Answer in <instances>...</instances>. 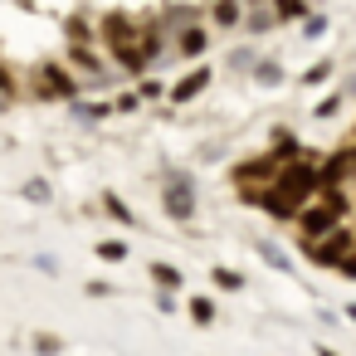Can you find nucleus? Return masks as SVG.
Listing matches in <instances>:
<instances>
[{"mask_svg": "<svg viewBox=\"0 0 356 356\" xmlns=\"http://www.w3.org/2000/svg\"><path fill=\"white\" fill-rule=\"evenodd\" d=\"M113 108H118V113H132V108H137V93H122V98H118Z\"/></svg>", "mask_w": 356, "mask_h": 356, "instance_id": "32", "label": "nucleus"}, {"mask_svg": "<svg viewBox=\"0 0 356 356\" xmlns=\"http://www.w3.org/2000/svg\"><path fill=\"white\" fill-rule=\"evenodd\" d=\"M298 152H302V147H298V137H293L288 127H278V132L268 137V152H264V156H268V161H278V166H288V161H298Z\"/></svg>", "mask_w": 356, "mask_h": 356, "instance_id": "13", "label": "nucleus"}, {"mask_svg": "<svg viewBox=\"0 0 356 356\" xmlns=\"http://www.w3.org/2000/svg\"><path fill=\"white\" fill-rule=\"evenodd\" d=\"M191 317H195L200 327H210V322H215V302H210V298H191Z\"/></svg>", "mask_w": 356, "mask_h": 356, "instance_id": "23", "label": "nucleus"}, {"mask_svg": "<svg viewBox=\"0 0 356 356\" xmlns=\"http://www.w3.org/2000/svg\"><path fill=\"white\" fill-rule=\"evenodd\" d=\"M166 44H176V54H181V59H200V54L210 49V30H205V20H200V25H186V30H176Z\"/></svg>", "mask_w": 356, "mask_h": 356, "instance_id": "9", "label": "nucleus"}, {"mask_svg": "<svg viewBox=\"0 0 356 356\" xmlns=\"http://www.w3.org/2000/svg\"><path fill=\"white\" fill-rule=\"evenodd\" d=\"M210 283H215V288H225V293L249 288V283H244V273H239V268H225V264H215V268H210Z\"/></svg>", "mask_w": 356, "mask_h": 356, "instance_id": "15", "label": "nucleus"}, {"mask_svg": "<svg viewBox=\"0 0 356 356\" xmlns=\"http://www.w3.org/2000/svg\"><path fill=\"white\" fill-rule=\"evenodd\" d=\"M103 215H108V220H118V225H132V220H137V215L127 210V200H122V195H113V191L103 195Z\"/></svg>", "mask_w": 356, "mask_h": 356, "instance_id": "18", "label": "nucleus"}, {"mask_svg": "<svg viewBox=\"0 0 356 356\" xmlns=\"http://www.w3.org/2000/svg\"><path fill=\"white\" fill-rule=\"evenodd\" d=\"M205 88H210V69L200 64V69H191V74H186V79H181L176 88H171V103H195V98H200Z\"/></svg>", "mask_w": 356, "mask_h": 356, "instance_id": "12", "label": "nucleus"}, {"mask_svg": "<svg viewBox=\"0 0 356 356\" xmlns=\"http://www.w3.org/2000/svg\"><path fill=\"white\" fill-rule=\"evenodd\" d=\"M244 25H249V30H268V25H278V20H273V6H254V10H244Z\"/></svg>", "mask_w": 356, "mask_h": 356, "instance_id": "20", "label": "nucleus"}, {"mask_svg": "<svg viewBox=\"0 0 356 356\" xmlns=\"http://www.w3.org/2000/svg\"><path fill=\"white\" fill-rule=\"evenodd\" d=\"M205 15H210V20H215L220 30H234V25L244 20V6H234V0H220V6H210Z\"/></svg>", "mask_w": 356, "mask_h": 356, "instance_id": "14", "label": "nucleus"}, {"mask_svg": "<svg viewBox=\"0 0 356 356\" xmlns=\"http://www.w3.org/2000/svg\"><path fill=\"white\" fill-rule=\"evenodd\" d=\"M278 176V161H268V156H254V161H239L234 171H229V181H234V191H254V186H268Z\"/></svg>", "mask_w": 356, "mask_h": 356, "instance_id": "7", "label": "nucleus"}, {"mask_svg": "<svg viewBox=\"0 0 356 356\" xmlns=\"http://www.w3.org/2000/svg\"><path fill=\"white\" fill-rule=\"evenodd\" d=\"M322 30H327V15H317V10H312V15L302 20V35H312V40H317Z\"/></svg>", "mask_w": 356, "mask_h": 356, "instance_id": "27", "label": "nucleus"}, {"mask_svg": "<svg viewBox=\"0 0 356 356\" xmlns=\"http://www.w3.org/2000/svg\"><path fill=\"white\" fill-rule=\"evenodd\" d=\"M337 273H341V278H356V254H346V259L337 264Z\"/></svg>", "mask_w": 356, "mask_h": 356, "instance_id": "31", "label": "nucleus"}, {"mask_svg": "<svg viewBox=\"0 0 356 356\" xmlns=\"http://www.w3.org/2000/svg\"><path fill=\"white\" fill-rule=\"evenodd\" d=\"M137 54H142V64L152 69L161 54H166V35L156 30V20H147V25H137Z\"/></svg>", "mask_w": 356, "mask_h": 356, "instance_id": "10", "label": "nucleus"}, {"mask_svg": "<svg viewBox=\"0 0 356 356\" xmlns=\"http://www.w3.org/2000/svg\"><path fill=\"white\" fill-rule=\"evenodd\" d=\"M337 225H346V220H341L332 205H322V200H312V205L298 210V239H307V244H312V239H327Z\"/></svg>", "mask_w": 356, "mask_h": 356, "instance_id": "5", "label": "nucleus"}, {"mask_svg": "<svg viewBox=\"0 0 356 356\" xmlns=\"http://www.w3.org/2000/svg\"><path fill=\"white\" fill-rule=\"evenodd\" d=\"M98 30H103L108 54H118V49H132V44H137V20H132L127 10H108V15L98 20Z\"/></svg>", "mask_w": 356, "mask_h": 356, "instance_id": "6", "label": "nucleus"}, {"mask_svg": "<svg viewBox=\"0 0 356 356\" xmlns=\"http://www.w3.org/2000/svg\"><path fill=\"white\" fill-rule=\"evenodd\" d=\"M98 259H103V264H122V259H127V239H103V244H98Z\"/></svg>", "mask_w": 356, "mask_h": 356, "instance_id": "21", "label": "nucleus"}, {"mask_svg": "<svg viewBox=\"0 0 356 356\" xmlns=\"http://www.w3.org/2000/svg\"><path fill=\"white\" fill-rule=\"evenodd\" d=\"M327 74H332V64H327V59H322V64H312V69H302V88H317Z\"/></svg>", "mask_w": 356, "mask_h": 356, "instance_id": "25", "label": "nucleus"}, {"mask_svg": "<svg viewBox=\"0 0 356 356\" xmlns=\"http://www.w3.org/2000/svg\"><path fill=\"white\" fill-rule=\"evenodd\" d=\"M249 74H254V83H264V88L283 83V64H278V59H259V64H254Z\"/></svg>", "mask_w": 356, "mask_h": 356, "instance_id": "17", "label": "nucleus"}, {"mask_svg": "<svg viewBox=\"0 0 356 356\" xmlns=\"http://www.w3.org/2000/svg\"><path fill=\"white\" fill-rule=\"evenodd\" d=\"M25 200H49V186H44V181H30V186H25Z\"/></svg>", "mask_w": 356, "mask_h": 356, "instance_id": "30", "label": "nucleus"}, {"mask_svg": "<svg viewBox=\"0 0 356 356\" xmlns=\"http://www.w3.org/2000/svg\"><path fill=\"white\" fill-rule=\"evenodd\" d=\"M0 113H6V98H0Z\"/></svg>", "mask_w": 356, "mask_h": 356, "instance_id": "36", "label": "nucleus"}, {"mask_svg": "<svg viewBox=\"0 0 356 356\" xmlns=\"http://www.w3.org/2000/svg\"><path fill=\"white\" fill-rule=\"evenodd\" d=\"M337 108H341V98H327V103H317V118H332Z\"/></svg>", "mask_w": 356, "mask_h": 356, "instance_id": "33", "label": "nucleus"}, {"mask_svg": "<svg viewBox=\"0 0 356 356\" xmlns=\"http://www.w3.org/2000/svg\"><path fill=\"white\" fill-rule=\"evenodd\" d=\"M142 98H161V83H156V79H142V88H137V103H142Z\"/></svg>", "mask_w": 356, "mask_h": 356, "instance_id": "29", "label": "nucleus"}, {"mask_svg": "<svg viewBox=\"0 0 356 356\" xmlns=\"http://www.w3.org/2000/svg\"><path fill=\"white\" fill-rule=\"evenodd\" d=\"M152 278H156L161 288H181V283H186V278H181V268H176V264H161V259L152 264Z\"/></svg>", "mask_w": 356, "mask_h": 356, "instance_id": "19", "label": "nucleus"}, {"mask_svg": "<svg viewBox=\"0 0 356 356\" xmlns=\"http://www.w3.org/2000/svg\"><path fill=\"white\" fill-rule=\"evenodd\" d=\"M74 113H79V118H88V122H98L108 108H103V103H74Z\"/></svg>", "mask_w": 356, "mask_h": 356, "instance_id": "28", "label": "nucleus"}, {"mask_svg": "<svg viewBox=\"0 0 356 356\" xmlns=\"http://www.w3.org/2000/svg\"><path fill=\"white\" fill-rule=\"evenodd\" d=\"M88 293H93V298H108V293H113V283H103V278H93V283H88Z\"/></svg>", "mask_w": 356, "mask_h": 356, "instance_id": "34", "label": "nucleus"}, {"mask_svg": "<svg viewBox=\"0 0 356 356\" xmlns=\"http://www.w3.org/2000/svg\"><path fill=\"white\" fill-rule=\"evenodd\" d=\"M161 210H166L176 225H191V220H195L200 191H195L191 171H166V176H161Z\"/></svg>", "mask_w": 356, "mask_h": 356, "instance_id": "1", "label": "nucleus"}, {"mask_svg": "<svg viewBox=\"0 0 356 356\" xmlns=\"http://www.w3.org/2000/svg\"><path fill=\"white\" fill-rule=\"evenodd\" d=\"M35 98H59V103H79V79L64 64H40L35 69Z\"/></svg>", "mask_w": 356, "mask_h": 356, "instance_id": "3", "label": "nucleus"}, {"mask_svg": "<svg viewBox=\"0 0 356 356\" xmlns=\"http://www.w3.org/2000/svg\"><path fill=\"white\" fill-rule=\"evenodd\" d=\"M351 166H356V152L351 147H337L332 156H317V195L322 191H346V181H351Z\"/></svg>", "mask_w": 356, "mask_h": 356, "instance_id": "4", "label": "nucleus"}, {"mask_svg": "<svg viewBox=\"0 0 356 356\" xmlns=\"http://www.w3.org/2000/svg\"><path fill=\"white\" fill-rule=\"evenodd\" d=\"M200 6H166L161 15H156V30L161 35H171V30H186V25H200Z\"/></svg>", "mask_w": 356, "mask_h": 356, "instance_id": "11", "label": "nucleus"}, {"mask_svg": "<svg viewBox=\"0 0 356 356\" xmlns=\"http://www.w3.org/2000/svg\"><path fill=\"white\" fill-rule=\"evenodd\" d=\"M254 64H259V54H254V49H249V44H244V49H234V54H229V69H234V74H239V69H254Z\"/></svg>", "mask_w": 356, "mask_h": 356, "instance_id": "24", "label": "nucleus"}, {"mask_svg": "<svg viewBox=\"0 0 356 356\" xmlns=\"http://www.w3.org/2000/svg\"><path fill=\"white\" fill-rule=\"evenodd\" d=\"M307 15H312V6H302V0H278V6H273L278 25H293V20H307Z\"/></svg>", "mask_w": 356, "mask_h": 356, "instance_id": "16", "label": "nucleus"}, {"mask_svg": "<svg viewBox=\"0 0 356 356\" xmlns=\"http://www.w3.org/2000/svg\"><path fill=\"white\" fill-rule=\"evenodd\" d=\"M298 249H302V259H307L312 268H337V264L351 254V229H346V225H337L327 239H312V244H307V239H298Z\"/></svg>", "mask_w": 356, "mask_h": 356, "instance_id": "2", "label": "nucleus"}, {"mask_svg": "<svg viewBox=\"0 0 356 356\" xmlns=\"http://www.w3.org/2000/svg\"><path fill=\"white\" fill-rule=\"evenodd\" d=\"M35 351H40V356H59V351H64V341H59V337H44V332H40V337H35Z\"/></svg>", "mask_w": 356, "mask_h": 356, "instance_id": "26", "label": "nucleus"}, {"mask_svg": "<svg viewBox=\"0 0 356 356\" xmlns=\"http://www.w3.org/2000/svg\"><path fill=\"white\" fill-rule=\"evenodd\" d=\"M317 356H341V351H332V346H317Z\"/></svg>", "mask_w": 356, "mask_h": 356, "instance_id": "35", "label": "nucleus"}, {"mask_svg": "<svg viewBox=\"0 0 356 356\" xmlns=\"http://www.w3.org/2000/svg\"><path fill=\"white\" fill-rule=\"evenodd\" d=\"M69 69L83 74L88 83H108V64L93 54V44H69Z\"/></svg>", "mask_w": 356, "mask_h": 356, "instance_id": "8", "label": "nucleus"}, {"mask_svg": "<svg viewBox=\"0 0 356 356\" xmlns=\"http://www.w3.org/2000/svg\"><path fill=\"white\" fill-rule=\"evenodd\" d=\"M259 254H264V264H273V268H293V259H288V254H283L278 244H268V239L259 244Z\"/></svg>", "mask_w": 356, "mask_h": 356, "instance_id": "22", "label": "nucleus"}]
</instances>
